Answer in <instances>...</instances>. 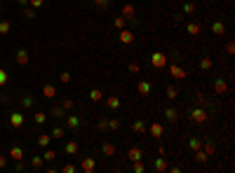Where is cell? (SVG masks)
<instances>
[{
  "instance_id": "cell-23",
  "label": "cell",
  "mask_w": 235,
  "mask_h": 173,
  "mask_svg": "<svg viewBox=\"0 0 235 173\" xmlns=\"http://www.w3.org/2000/svg\"><path fill=\"white\" fill-rule=\"evenodd\" d=\"M66 152H68V155H75V152H78V143H68V145H66Z\"/></svg>"
},
{
  "instance_id": "cell-4",
  "label": "cell",
  "mask_w": 235,
  "mask_h": 173,
  "mask_svg": "<svg viewBox=\"0 0 235 173\" xmlns=\"http://www.w3.org/2000/svg\"><path fill=\"white\" fill-rule=\"evenodd\" d=\"M165 119L167 122H176L179 119V110H176V108H165Z\"/></svg>"
},
{
  "instance_id": "cell-15",
  "label": "cell",
  "mask_w": 235,
  "mask_h": 173,
  "mask_svg": "<svg viewBox=\"0 0 235 173\" xmlns=\"http://www.w3.org/2000/svg\"><path fill=\"white\" fill-rule=\"evenodd\" d=\"M139 94H151V82H139Z\"/></svg>"
},
{
  "instance_id": "cell-14",
  "label": "cell",
  "mask_w": 235,
  "mask_h": 173,
  "mask_svg": "<svg viewBox=\"0 0 235 173\" xmlns=\"http://www.w3.org/2000/svg\"><path fill=\"white\" fill-rule=\"evenodd\" d=\"M101 152H104V155H106V157H113V155H115V147H113V145H108V143H106V145H101Z\"/></svg>"
},
{
  "instance_id": "cell-2",
  "label": "cell",
  "mask_w": 235,
  "mask_h": 173,
  "mask_svg": "<svg viewBox=\"0 0 235 173\" xmlns=\"http://www.w3.org/2000/svg\"><path fill=\"white\" fill-rule=\"evenodd\" d=\"M151 61H153L155 68H165V63H167V56H165L162 52H155L153 56H151Z\"/></svg>"
},
{
  "instance_id": "cell-27",
  "label": "cell",
  "mask_w": 235,
  "mask_h": 173,
  "mask_svg": "<svg viewBox=\"0 0 235 173\" xmlns=\"http://www.w3.org/2000/svg\"><path fill=\"white\" fill-rule=\"evenodd\" d=\"M125 26H127V21H125L122 17H118V19H115V28H120V31H122Z\"/></svg>"
},
{
  "instance_id": "cell-35",
  "label": "cell",
  "mask_w": 235,
  "mask_h": 173,
  "mask_svg": "<svg viewBox=\"0 0 235 173\" xmlns=\"http://www.w3.org/2000/svg\"><path fill=\"white\" fill-rule=\"evenodd\" d=\"M49 143V136H40V145H47Z\"/></svg>"
},
{
  "instance_id": "cell-1",
  "label": "cell",
  "mask_w": 235,
  "mask_h": 173,
  "mask_svg": "<svg viewBox=\"0 0 235 173\" xmlns=\"http://www.w3.org/2000/svg\"><path fill=\"white\" fill-rule=\"evenodd\" d=\"M190 117H193V122H198V124L207 122V113H205L202 108H195V110H190Z\"/></svg>"
},
{
  "instance_id": "cell-17",
  "label": "cell",
  "mask_w": 235,
  "mask_h": 173,
  "mask_svg": "<svg viewBox=\"0 0 235 173\" xmlns=\"http://www.w3.org/2000/svg\"><path fill=\"white\" fill-rule=\"evenodd\" d=\"M66 124H68V126H71V129H78V126H80V119H78V117H68V119H66Z\"/></svg>"
},
{
  "instance_id": "cell-5",
  "label": "cell",
  "mask_w": 235,
  "mask_h": 173,
  "mask_svg": "<svg viewBox=\"0 0 235 173\" xmlns=\"http://www.w3.org/2000/svg\"><path fill=\"white\" fill-rule=\"evenodd\" d=\"M153 168L158 173H162V171H167V162H165V155H160L158 159H155V164H153Z\"/></svg>"
},
{
  "instance_id": "cell-29",
  "label": "cell",
  "mask_w": 235,
  "mask_h": 173,
  "mask_svg": "<svg viewBox=\"0 0 235 173\" xmlns=\"http://www.w3.org/2000/svg\"><path fill=\"white\" fill-rule=\"evenodd\" d=\"M26 61H28V54H26V52H19V63H21V66H26Z\"/></svg>"
},
{
  "instance_id": "cell-33",
  "label": "cell",
  "mask_w": 235,
  "mask_h": 173,
  "mask_svg": "<svg viewBox=\"0 0 235 173\" xmlns=\"http://www.w3.org/2000/svg\"><path fill=\"white\" fill-rule=\"evenodd\" d=\"M12 157H14V159H21V150H19V147H14V150H12Z\"/></svg>"
},
{
  "instance_id": "cell-22",
  "label": "cell",
  "mask_w": 235,
  "mask_h": 173,
  "mask_svg": "<svg viewBox=\"0 0 235 173\" xmlns=\"http://www.w3.org/2000/svg\"><path fill=\"white\" fill-rule=\"evenodd\" d=\"M21 122H24L21 115H12V126H21Z\"/></svg>"
},
{
  "instance_id": "cell-11",
  "label": "cell",
  "mask_w": 235,
  "mask_h": 173,
  "mask_svg": "<svg viewBox=\"0 0 235 173\" xmlns=\"http://www.w3.org/2000/svg\"><path fill=\"white\" fill-rule=\"evenodd\" d=\"M122 19H134V7L132 5H125L122 7Z\"/></svg>"
},
{
  "instance_id": "cell-21",
  "label": "cell",
  "mask_w": 235,
  "mask_h": 173,
  "mask_svg": "<svg viewBox=\"0 0 235 173\" xmlns=\"http://www.w3.org/2000/svg\"><path fill=\"white\" fill-rule=\"evenodd\" d=\"M94 5H97L99 9H106V7L111 5V0H94Z\"/></svg>"
},
{
  "instance_id": "cell-30",
  "label": "cell",
  "mask_w": 235,
  "mask_h": 173,
  "mask_svg": "<svg viewBox=\"0 0 235 173\" xmlns=\"http://www.w3.org/2000/svg\"><path fill=\"white\" fill-rule=\"evenodd\" d=\"M193 9H195V5H193V2H186V5H183V12H186V14H190Z\"/></svg>"
},
{
  "instance_id": "cell-10",
  "label": "cell",
  "mask_w": 235,
  "mask_h": 173,
  "mask_svg": "<svg viewBox=\"0 0 235 173\" xmlns=\"http://www.w3.org/2000/svg\"><path fill=\"white\" fill-rule=\"evenodd\" d=\"M214 89H216L219 94H223V91H226L228 86H226V82H223L221 77H216V80H214Z\"/></svg>"
},
{
  "instance_id": "cell-34",
  "label": "cell",
  "mask_w": 235,
  "mask_h": 173,
  "mask_svg": "<svg viewBox=\"0 0 235 173\" xmlns=\"http://www.w3.org/2000/svg\"><path fill=\"white\" fill-rule=\"evenodd\" d=\"M134 171H136V173H141V171H146V166H144V164H139V162H136V164H134Z\"/></svg>"
},
{
  "instance_id": "cell-19",
  "label": "cell",
  "mask_w": 235,
  "mask_h": 173,
  "mask_svg": "<svg viewBox=\"0 0 235 173\" xmlns=\"http://www.w3.org/2000/svg\"><path fill=\"white\" fill-rule=\"evenodd\" d=\"M108 108H113V110L120 108V98H118V96H111V98H108Z\"/></svg>"
},
{
  "instance_id": "cell-6",
  "label": "cell",
  "mask_w": 235,
  "mask_h": 173,
  "mask_svg": "<svg viewBox=\"0 0 235 173\" xmlns=\"http://www.w3.org/2000/svg\"><path fill=\"white\" fill-rule=\"evenodd\" d=\"M169 70H172V77H176V80H183V77H186V70L179 68L176 63H172V66H169Z\"/></svg>"
},
{
  "instance_id": "cell-31",
  "label": "cell",
  "mask_w": 235,
  "mask_h": 173,
  "mask_svg": "<svg viewBox=\"0 0 235 173\" xmlns=\"http://www.w3.org/2000/svg\"><path fill=\"white\" fill-rule=\"evenodd\" d=\"M7 31H9V24H7V21H2V24H0V33H7Z\"/></svg>"
},
{
  "instance_id": "cell-12",
  "label": "cell",
  "mask_w": 235,
  "mask_h": 173,
  "mask_svg": "<svg viewBox=\"0 0 235 173\" xmlns=\"http://www.w3.org/2000/svg\"><path fill=\"white\" fill-rule=\"evenodd\" d=\"M223 31H226V28H223L221 21H214V24H212V33H214V35H221Z\"/></svg>"
},
{
  "instance_id": "cell-16",
  "label": "cell",
  "mask_w": 235,
  "mask_h": 173,
  "mask_svg": "<svg viewBox=\"0 0 235 173\" xmlns=\"http://www.w3.org/2000/svg\"><path fill=\"white\" fill-rule=\"evenodd\" d=\"M207 152H202V150H195V159H198V162H200V164H205V162H207Z\"/></svg>"
},
{
  "instance_id": "cell-36",
  "label": "cell",
  "mask_w": 235,
  "mask_h": 173,
  "mask_svg": "<svg viewBox=\"0 0 235 173\" xmlns=\"http://www.w3.org/2000/svg\"><path fill=\"white\" fill-rule=\"evenodd\" d=\"M31 5H33V7H40V5H43V0H31Z\"/></svg>"
},
{
  "instance_id": "cell-9",
  "label": "cell",
  "mask_w": 235,
  "mask_h": 173,
  "mask_svg": "<svg viewBox=\"0 0 235 173\" xmlns=\"http://www.w3.org/2000/svg\"><path fill=\"white\" fill-rule=\"evenodd\" d=\"M151 133H153V138H162V124L155 122L153 126H151Z\"/></svg>"
},
{
  "instance_id": "cell-18",
  "label": "cell",
  "mask_w": 235,
  "mask_h": 173,
  "mask_svg": "<svg viewBox=\"0 0 235 173\" xmlns=\"http://www.w3.org/2000/svg\"><path fill=\"white\" fill-rule=\"evenodd\" d=\"M209 68H212V59H207V56L200 59V70H209Z\"/></svg>"
},
{
  "instance_id": "cell-3",
  "label": "cell",
  "mask_w": 235,
  "mask_h": 173,
  "mask_svg": "<svg viewBox=\"0 0 235 173\" xmlns=\"http://www.w3.org/2000/svg\"><path fill=\"white\" fill-rule=\"evenodd\" d=\"M141 157H144L141 147H132V150H127V159H129V162H139Z\"/></svg>"
},
{
  "instance_id": "cell-20",
  "label": "cell",
  "mask_w": 235,
  "mask_h": 173,
  "mask_svg": "<svg viewBox=\"0 0 235 173\" xmlns=\"http://www.w3.org/2000/svg\"><path fill=\"white\" fill-rule=\"evenodd\" d=\"M188 145H190V150H200V147H202V140L200 138H190Z\"/></svg>"
},
{
  "instance_id": "cell-8",
  "label": "cell",
  "mask_w": 235,
  "mask_h": 173,
  "mask_svg": "<svg viewBox=\"0 0 235 173\" xmlns=\"http://www.w3.org/2000/svg\"><path fill=\"white\" fill-rule=\"evenodd\" d=\"M132 129H134V133H146V122L144 119H136L134 124H132Z\"/></svg>"
},
{
  "instance_id": "cell-26",
  "label": "cell",
  "mask_w": 235,
  "mask_h": 173,
  "mask_svg": "<svg viewBox=\"0 0 235 173\" xmlns=\"http://www.w3.org/2000/svg\"><path fill=\"white\" fill-rule=\"evenodd\" d=\"M90 98H92V101H101V91H99V89H92Z\"/></svg>"
},
{
  "instance_id": "cell-13",
  "label": "cell",
  "mask_w": 235,
  "mask_h": 173,
  "mask_svg": "<svg viewBox=\"0 0 235 173\" xmlns=\"http://www.w3.org/2000/svg\"><path fill=\"white\" fill-rule=\"evenodd\" d=\"M120 40H122V42H125V44H129V42H132V40H134V35L129 33V31H122V33H120Z\"/></svg>"
},
{
  "instance_id": "cell-24",
  "label": "cell",
  "mask_w": 235,
  "mask_h": 173,
  "mask_svg": "<svg viewBox=\"0 0 235 173\" xmlns=\"http://www.w3.org/2000/svg\"><path fill=\"white\" fill-rule=\"evenodd\" d=\"M82 168H85V171H92V168H94V159H85V162H82Z\"/></svg>"
},
{
  "instance_id": "cell-37",
  "label": "cell",
  "mask_w": 235,
  "mask_h": 173,
  "mask_svg": "<svg viewBox=\"0 0 235 173\" xmlns=\"http://www.w3.org/2000/svg\"><path fill=\"white\" fill-rule=\"evenodd\" d=\"M5 80H7V75H5L2 70H0V84H5Z\"/></svg>"
},
{
  "instance_id": "cell-32",
  "label": "cell",
  "mask_w": 235,
  "mask_h": 173,
  "mask_svg": "<svg viewBox=\"0 0 235 173\" xmlns=\"http://www.w3.org/2000/svg\"><path fill=\"white\" fill-rule=\"evenodd\" d=\"M45 96H47V98L54 96V86H45Z\"/></svg>"
},
{
  "instance_id": "cell-28",
  "label": "cell",
  "mask_w": 235,
  "mask_h": 173,
  "mask_svg": "<svg viewBox=\"0 0 235 173\" xmlns=\"http://www.w3.org/2000/svg\"><path fill=\"white\" fill-rule=\"evenodd\" d=\"M108 129H120V119H108Z\"/></svg>"
},
{
  "instance_id": "cell-25",
  "label": "cell",
  "mask_w": 235,
  "mask_h": 173,
  "mask_svg": "<svg viewBox=\"0 0 235 173\" xmlns=\"http://www.w3.org/2000/svg\"><path fill=\"white\" fill-rule=\"evenodd\" d=\"M167 96H169V98H176V96H179V91H176V86H167Z\"/></svg>"
},
{
  "instance_id": "cell-7",
  "label": "cell",
  "mask_w": 235,
  "mask_h": 173,
  "mask_svg": "<svg viewBox=\"0 0 235 173\" xmlns=\"http://www.w3.org/2000/svg\"><path fill=\"white\" fill-rule=\"evenodd\" d=\"M186 31H188L190 35H198L200 31H202V28H200V24H198V21H190V24H186Z\"/></svg>"
}]
</instances>
